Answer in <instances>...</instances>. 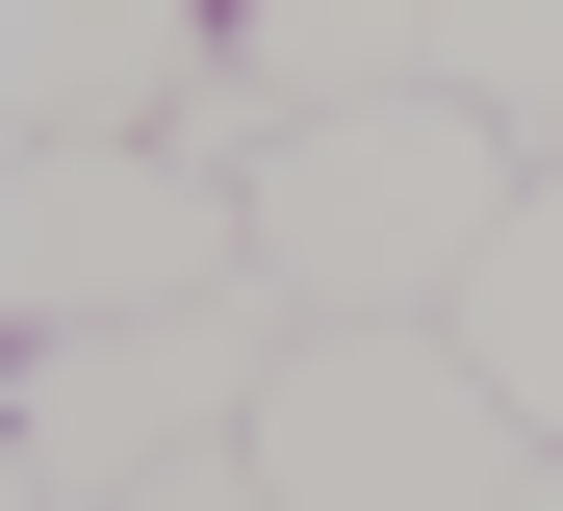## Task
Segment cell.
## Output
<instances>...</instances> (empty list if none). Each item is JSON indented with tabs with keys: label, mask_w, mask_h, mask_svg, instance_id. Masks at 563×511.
Wrapping results in <instances>:
<instances>
[{
	"label": "cell",
	"mask_w": 563,
	"mask_h": 511,
	"mask_svg": "<svg viewBox=\"0 0 563 511\" xmlns=\"http://www.w3.org/2000/svg\"><path fill=\"white\" fill-rule=\"evenodd\" d=\"M282 307L231 281V307H154V333H52L26 358V409H0V511H129L154 460H231L256 409H282Z\"/></svg>",
	"instance_id": "cell-2"
},
{
	"label": "cell",
	"mask_w": 563,
	"mask_h": 511,
	"mask_svg": "<svg viewBox=\"0 0 563 511\" xmlns=\"http://www.w3.org/2000/svg\"><path fill=\"white\" fill-rule=\"evenodd\" d=\"M461 358H487V409H512V435L563 460V179H538L512 231H487V281H461Z\"/></svg>",
	"instance_id": "cell-7"
},
{
	"label": "cell",
	"mask_w": 563,
	"mask_h": 511,
	"mask_svg": "<svg viewBox=\"0 0 563 511\" xmlns=\"http://www.w3.org/2000/svg\"><path fill=\"white\" fill-rule=\"evenodd\" d=\"M461 77V0H256L231 26V102L256 129H385V102Z\"/></svg>",
	"instance_id": "cell-6"
},
{
	"label": "cell",
	"mask_w": 563,
	"mask_h": 511,
	"mask_svg": "<svg viewBox=\"0 0 563 511\" xmlns=\"http://www.w3.org/2000/svg\"><path fill=\"white\" fill-rule=\"evenodd\" d=\"M435 102H487V129L563 179V0H461V77H435Z\"/></svg>",
	"instance_id": "cell-8"
},
{
	"label": "cell",
	"mask_w": 563,
	"mask_h": 511,
	"mask_svg": "<svg viewBox=\"0 0 563 511\" xmlns=\"http://www.w3.org/2000/svg\"><path fill=\"white\" fill-rule=\"evenodd\" d=\"M129 511H282V486H256V460H154Z\"/></svg>",
	"instance_id": "cell-9"
},
{
	"label": "cell",
	"mask_w": 563,
	"mask_h": 511,
	"mask_svg": "<svg viewBox=\"0 0 563 511\" xmlns=\"http://www.w3.org/2000/svg\"><path fill=\"white\" fill-rule=\"evenodd\" d=\"M538 511H563V460H538Z\"/></svg>",
	"instance_id": "cell-10"
},
{
	"label": "cell",
	"mask_w": 563,
	"mask_h": 511,
	"mask_svg": "<svg viewBox=\"0 0 563 511\" xmlns=\"http://www.w3.org/2000/svg\"><path fill=\"white\" fill-rule=\"evenodd\" d=\"M256 281V204L206 154H0V307L52 333H154V307H231Z\"/></svg>",
	"instance_id": "cell-4"
},
{
	"label": "cell",
	"mask_w": 563,
	"mask_h": 511,
	"mask_svg": "<svg viewBox=\"0 0 563 511\" xmlns=\"http://www.w3.org/2000/svg\"><path fill=\"white\" fill-rule=\"evenodd\" d=\"M231 460H256L282 511H538V435L487 409L461 333H308Z\"/></svg>",
	"instance_id": "cell-3"
},
{
	"label": "cell",
	"mask_w": 563,
	"mask_h": 511,
	"mask_svg": "<svg viewBox=\"0 0 563 511\" xmlns=\"http://www.w3.org/2000/svg\"><path fill=\"white\" fill-rule=\"evenodd\" d=\"M206 77H231V26H179V0H26L0 26V129L26 154H179Z\"/></svg>",
	"instance_id": "cell-5"
},
{
	"label": "cell",
	"mask_w": 563,
	"mask_h": 511,
	"mask_svg": "<svg viewBox=\"0 0 563 511\" xmlns=\"http://www.w3.org/2000/svg\"><path fill=\"white\" fill-rule=\"evenodd\" d=\"M231 204H256V307L282 333H461V281L538 204V154L487 102H385V129H282Z\"/></svg>",
	"instance_id": "cell-1"
}]
</instances>
